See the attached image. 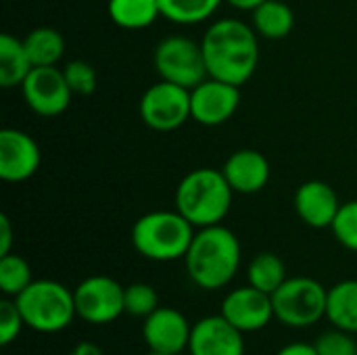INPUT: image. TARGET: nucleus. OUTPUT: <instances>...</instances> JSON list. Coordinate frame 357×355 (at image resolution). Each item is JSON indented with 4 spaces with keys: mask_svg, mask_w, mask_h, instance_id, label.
Segmentation results:
<instances>
[{
    "mask_svg": "<svg viewBox=\"0 0 357 355\" xmlns=\"http://www.w3.org/2000/svg\"><path fill=\"white\" fill-rule=\"evenodd\" d=\"M207 75L243 86L259 63V36L251 23L224 17L215 19L201 38Z\"/></svg>",
    "mask_w": 357,
    "mask_h": 355,
    "instance_id": "1",
    "label": "nucleus"
},
{
    "mask_svg": "<svg viewBox=\"0 0 357 355\" xmlns=\"http://www.w3.org/2000/svg\"><path fill=\"white\" fill-rule=\"evenodd\" d=\"M243 262L238 236L222 226L197 228L184 255L188 278L203 291H218L232 282Z\"/></svg>",
    "mask_w": 357,
    "mask_h": 355,
    "instance_id": "2",
    "label": "nucleus"
},
{
    "mask_svg": "<svg viewBox=\"0 0 357 355\" xmlns=\"http://www.w3.org/2000/svg\"><path fill=\"white\" fill-rule=\"evenodd\" d=\"M232 197L234 190L222 169L199 167L178 182L174 203L195 228H207L226 220L232 207Z\"/></svg>",
    "mask_w": 357,
    "mask_h": 355,
    "instance_id": "3",
    "label": "nucleus"
},
{
    "mask_svg": "<svg viewBox=\"0 0 357 355\" xmlns=\"http://www.w3.org/2000/svg\"><path fill=\"white\" fill-rule=\"evenodd\" d=\"M195 232L197 228L178 209H157L134 222L132 245L151 262H176L184 259Z\"/></svg>",
    "mask_w": 357,
    "mask_h": 355,
    "instance_id": "4",
    "label": "nucleus"
},
{
    "mask_svg": "<svg viewBox=\"0 0 357 355\" xmlns=\"http://www.w3.org/2000/svg\"><path fill=\"white\" fill-rule=\"evenodd\" d=\"M13 299L23 316L25 326L42 335L61 333L73 322V318H77L73 291L56 280H33Z\"/></svg>",
    "mask_w": 357,
    "mask_h": 355,
    "instance_id": "5",
    "label": "nucleus"
},
{
    "mask_svg": "<svg viewBox=\"0 0 357 355\" xmlns=\"http://www.w3.org/2000/svg\"><path fill=\"white\" fill-rule=\"evenodd\" d=\"M328 289L310 276L287 278L274 293V318L291 328H307L326 318Z\"/></svg>",
    "mask_w": 357,
    "mask_h": 355,
    "instance_id": "6",
    "label": "nucleus"
},
{
    "mask_svg": "<svg viewBox=\"0 0 357 355\" xmlns=\"http://www.w3.org/2000/svg\"><path fill=\"white\" fill-rule=\"evenodd\" d=\"M153 63L161 80L178 84L192 90L207 75L205 56L201 42H195L186 36H167L163 38L153 52Z\"/></svg>",
    "mask_w": 357,
    "mask_h": 355,
    "instance_id": "7",
    "label": "nucleus"
},
{
    "mask_svg": "<svg viewBox=\"0 0 357 355\" xmlns=\"http://www.w3.org/2000/svg\"><path fill=\"white\" fill-rule=\"evenodd\" d=\"M140 119L157 132H172L184 126L190 115V90L159 80L140 98Z\"/></svg>",
    "mask_w": 357,
    "mask_h": 355,
    "instance_id": "8",
    "label": "nucleus"
},
{
    "mask_svg": "<svg viewBox=\"0 0 357 355\" xmlns=\"http://www.w3.org/2000/svg\"><path fill=\"white\" fill-rule=\"evenodd\" d=\"M123 293L126 287L111 276H88L73 291L77 318L96 326L115 322L126 314Z\"/></svg>",
    "mask_w": 357,
    "mask_h": 355,
    "instance_id": "9",
    "label": "nucleus"
},
{
    "mask_svg": "<svg viewBox=\"0 0 357 355\" xmlns=\"http://www.w3.org/2000/svg\"><path fill=\"white\" fill-rule=\"evenodd\" d=\"M21 94L29 111L40 117H54L65 113L73 96L63 69L56 65L33 67L21 84Z\"/></svg>",
    "mask_w": 357,
    "mask_h": 355,
    "instance_id": "10",
    "label": "nucleus"
},
{
    "mask_svg": "<svg viewBox=\"0 0 357 355\" xmlns=\"http://www.w3.org/2000/svg\"><path fill=\"white\" fill-rule=\"evenodd\" d=\"M241 105V90L234 84L205 77L190 90V115L201 126L226 123Z\"/></svg>",
    "mask_w": 357,
    "mask_h": 355,
    "instance_id": "11",
    "label": "nucleus"
},
{
    "mask_svg": "<svg viewBox=\"0 0 357 355\" xmlns=\"http://www.w3.org/2000/svg\"><path fill=\"white\" fill-rule=\"evenodd\" d=\"M220 314L241 333H257L274 318L272 295L247 285L230 291L220 308Z\"/></svg>",
    "mask_w": 357,
    "mask_h": 355,
    "instance_id": "12",
    "label": "nucleus"
},
{
    "mask_svg": "<svg viewBox=\"0 0 357 355\" xmlns=\"http://www.w3.org/2000/svg\"><path fill=\"white\" fill-rule=\"evenodd\" d=\"M192 324L176 308H157L151 316L144 318L142 339L149 352L155 354L180 355L188 352Z\"/></svg>",
    "mask_w": 357,
    "mask_h": 355,
    "instance_id": "13",
    "label": "nucleus"
},
{
    "mask_svg": "<svg viewBox=\"0 0 357 355\" xmlns=\"http://www.w3.org/2000/svg\"><path fill=\"white\" fill-rule=\"evenodd\" d=\"M42 161L38 142L23 130L2 128L0 130V178L4 182L29 180Z\"/></svg>",
    "mask_w": 357,
    "mask_h": 355,
    "instance_id": "14",
    "label": "nucleus"
},
{
    "mask_svg": "<svg viewBox=\"0 0 357 355\" xmlns=\"http://www.w3.org/2000/svg\"><path fill=\"white\" fill-rule=\"evenodd\" d=\"M188 355H245V333L234 328L222 314L192 324Z\"/></svg>",
    "mask_w": 357,
    "mask_h": 355,
    "instance_id": "15",
    "label": "nucleus"
},
{
    "mask_svg": "<svg viewBox=\"0 0 357 355\" xmlns=\"http://www.w3.org/2000/svg\"><path fill=\"white\" fill-rule=\"evenodd\" d=\"M295 213L303 224L310 228H331L339 209L341 201L335 188L322 180H307L295 190Z\"/></svg>",
    "mask_w": 357,
    "mask_h": 355,
    "instance_id": "16",
    "label": "nucleus"
},
{
    "mask_svg": "<svg viewBox=\"0 0 357 355\" xmlns=\"http://www.w3.org/2000/svg\"><path fill=\"white\" fill-rule=\"evenodd\" d=\"M222 174L234 192L255 195L268 186L272 169H270V161L264 153H259L255 149H241V151H234L226 159Z\"/></svg>",
    "mask_w": 357,
    "mask_h": 355,
    "instance_id": "17",
    "label": "nucleus"
},
{
    "mask_svg": "<svg viewBox=\"0 0 357 355\" xmlns=\"http://www.w3.org/2000/svg\"><path fill=\"white\" fill-rule=\"evenodd\" d=\"M33 69V63L27 54V48L23 40L15 38L13 33L0 36V86L4 90L21 88L29 71Z\"/></svg>",
    "mask_w": 357,
    "mask_h": 355,
    "instance_id": "18",
    "label": "nucleus"
},
{
    "mask_svg": "<svg viewBox=\"0 0 357 355\" xmlns=\"http://www.w3.org/2000/svg\"><path fill=\"white\" fill-rule=\"evenodd\" d=\"M251 13V25L264 40H282L295 27V13L284 0H266Z\"/></svg>",
    "mask_w": 357,
    "mask_h": 355,
    "instance_id": "19",
    "label": "nucleus"
},
{
    "mask_svg": "<svg viewBox=\"0 0 357 355\" xmlns=\"http://www.w3.org/2000/svg\"><path fill=\"white\" fill-rule=\"evenodd\" d=\"M326 320L335 328L357 335V280H341L328 289Z\"/></svg>",
    "mask_w": 357,
    "mask_h": 355,
    "instance_id": "20",
    "label": "nucleus"
},
{
    "mask_svg": "<svg viewBox=\"0 0 357 355\" xmlns=\"http://www.w3.org/2000/svg\"><path fill=\"white\" fill-rule=\"evenodd\" d=\"M109 19L121 29H146L159 17V0H109Z\"/></svg>",
    "mask_w": 357,
    "mask_h": 355,
    "instance_id": "21",
    "label": "nucleus"
},
{
    "mask_svg": "<svg viewBox=\"0 0 357 355\" xmlns=\"http://www.w3.org/2000/svg\"><path fill=\"white\" fill-rule=\"evenodd\" d=\"M23 44L33 67L56 65L65 54V38L54 27H36L25 38Z\"/></svg>",
    "mask_w": 357,
    "mask_h": 355,
    "instance_id": "22",
    "label": "nucleus"
},
{
    "mask_svg": "<svg viewBox=\"0 0 357 355\" xmlns=\"http://www.w3.org/2000/svg\"><path fill=\"white\" fill-rule=\"evenodd\" d=\"M287 280L284 262L276 253H257L247 268V282L268 295H272Z\"/></svg>",
    "mask_w": 357,
    "mask_h": 355,
    "instance_id": "23",
    "label": "nucleus"
},
{
    "mask_svg": "<svg viewBox=\"0 0 357 355\" xmlns=\"http://www.w3.org/2000/svg\"><path fill=\"white\" fill-rule=\"evenodd\" d=\"M224 0H159L161 17L178 25H197L215 15Z\"/></svg>",
    "mask_w": 357,
    "mask_h": 355,
    "instance_id": "24",
    "label": "nucleus"
},
{
    "mask_svg": "<svg viewBox=\"0 0 357 355\" xmlns=\"http://www.w3.org/2000/svg\"><path fill=\"white\" fill-rule=\"evenodd\" d=\"M31 282H33L31 268L21 255L17 253L0 255V291L6 297H17Z\"/></svg>",
    "mask_w": 357,
    "mask_h": 355,
    "instance_id": "25",
    "label": "nucleus"
},
{
    "mask_svg": "<svg viewBox=\"0 0 357 355\" xmlns=\"http://www.w3.org/2000/svg\"><path fill=\"white\" fill-rule=\"evenodd\" d=\"M159 308V295L157 291L146 282H134L126 287L123 293V310L132 318H146Z\"/></svg>",
    "mask_w": 357,
    "mask_h": 355,
    "instance_id": "26",
    "label": "nucleus"
},
{
    "mask_svg": "<svg viewBox=\"0 0 357 355\" xmlns=\"http://www.w3.org/2000/svg\"><path fill=\"white\" fill-rule=\"evenodd\" d=\"M335 239L347 249L357 253V199L341 203V209L331 226Z\"/></svg>",
    "mask_w": 357,
    "mask_h": 355,
    "instance_id": "27",
    "label": "nucleus"
},
{
    "mask_svg": "<svg viewBox=\"0 0 357 355\" xmlns=\"http://www.w3.org/2000/svg\"><path fill=\"white\" fill-rule=\"evenodd\" d=\"M63 73H65V80L71 88L73 94H79V96H88L96 90V84H98V75H96V69L82 61V59H75V61H69L65 67H63Z\"/></svg>",
    "mask_w": 357,
    "mask_h": 355,
    "instance_id": "28",
    "label": "nucleus"
},
{
    "mask_svg": "<svg viewBox=\"0 0 357 355\" xmlns=\"http://www.w3.org/2000/svg\"><path fill=\"white\" fill-rule=\"evenodd\" d=\"M314 347L318 355H357V343L354 335L341 328L322 333L314 341Z\"/></svg>",
    "mask_w": 357,
    "mask_h": 355,
    "instance_id": "29",
    "label": "nucleus"
},
{
    "mask_svg": "<svg viewBox=\"0 0 357 355\" xmlns=\"http://www.w3.org/2000/svg\"><path fill=\"white\" fill-rule=\"evenodd\" d=\"M25 322H23V316L15 303V299L10 297H4L0 301V345L6 347L10 345L23 331Z\"/></svg>",
    "mask_w": 357,
    "mask_h": 355,
    "instance_id": "30",
    "label": "nucleus"
},
{
    "mask_svg": "<svg viewBox=\"0 0 357 355\" xmlns=\"http://www.w3.org/2000/svg\"><path fill=\"white\" fill-rule=\"evenodd\" d=\"M13 247V226L8 216H0V255H8Z\"/></svg>",
    "mask_w": 357,
    "mask_h": 355,
    "instance_id": "31",
    "label": "nucleus"
},
{
    "mask_svg": "<svg viewBox=\"0 0 357 355\" xmlns=\"http://www.w3.org/2000/svg\"><path fill=\"white\" fill-rule=\"evenodd\" d=\"M276 355H318V352H316L314 343H301V341H297V343L284 345L282 349H278Z\"/></svg>",
    "mask_w": 357,
    "mask_h": 355,
    "instance_id": "32",
    "label": "nucleus"
},
{
    "mask_svg": "<svg viewBox=\"0 0 357 355\" xmlns=\"http://www.w3.org/2000/svg\"><path fill=\"white\" fill-rule=\"evenodd\" d=\"M69 355H102V352H100L98 345H94V343H90V341H82V343H77V345L71 349V354Z\"/></svg>",
    "mask_w": 357,
    "mask_h": 355,
    "instance_id": "33",
    "label": "nucleus"
},
{
    "mask_svg": "<svg viewBox=\"0 0 357 355\" xmlns=\"http://www.w3.org/2000/svg\"><path fill=\"white\" fill-rule=\"evenodd\" d=\"M224 2H228L230 6H234L238 10H253L255 6H259L266 0H224Z\"/></svg>",
    "mask_w": 357,
    "mask_h": 355,
    "instance_id": "34",
    "label": "nucleus"
},
{
    "mask_svg": "<svg viewBox=\"0 0 357 355\" xmlns=\"http://www.w3.org/2000/svg\"><path fill=\"white\" fill-rule=\"evenodd\" d=\"M146 355H169V354H155V352H149Z\"/></svg>",
    "mask_w": 357,
    "mask_h": 355,
    "instance_id": "35",
    "label": "nucleus"
}]
</instances>
